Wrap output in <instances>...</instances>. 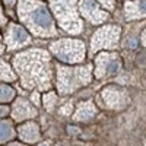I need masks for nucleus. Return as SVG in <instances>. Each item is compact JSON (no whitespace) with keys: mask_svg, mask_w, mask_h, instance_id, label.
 <instances>
[{"mask_svg":"<svg viewBox=\"0 0 146 146\" xmlns=\"http://www.w3.org/2000/svg\"><path fill=\"white\" fill-rule=\"evenodd\" d=\"M15 135H16V130L13 126V121L6 120V118H0V145L9 143L15 137Z\"/></svg>","mask_w":146,"mask_h":146,"instance_id":"obj_15","label":"nucleus"},{"mask_svg":"<svg viewBox=\"0 0 146 146\" xmlns=\"http://www.w3.org/2000/svg\"><path fill=\"white\" fill-rule=\"evenodd\" d=\"M32 41L31 34L21 23L10 22L3 34V44L6 51H21Z\"/></svg>","mask_w":146,"mask_h":146,"instance_id":"obj_8","label":"nucleus"},{"mask_svg":"<svg viewBox=\"0 0 146 146\" xmlns=\"http://www.w3.org/2000/svg\"><path fill=\"white\" fill-rule=\"evenodd\" d=\"M78 10H79L80 18H83L92 25H101V23L107 22L110 18L108 12L104 10L95 0H79Z\"/></svg>","mask_w":146,"mask_h":146,"instance_id":"obj_10","label":"nucleus"},{"mask_svg":"<svg viewBox=\"0 0 146 146\" xmlns=\"http://www.w3.org/2000/svg\"><path fill=\"white\" fill-rule=\"evenodd\" d=\"M10 114V107L7 104H0V118H6Z\"/></svg>","mask_w":146,"mask_h":146,"instance_id":"obj_22","label":"nucleus"},{"mask_svg":"<svg viewBox=\"0 0 146 146\" xmlns=\"http://www.w3.org/2000/svg\"><path fill=\"white\" fill-rule=\"evenodd\" d=\"M48 10L54 22L64 32L72 35L83 32V21L78 10V0H48Z\"/></svg>","mask_w":146,"mask_h":146,"instance_id":"obj_4","label":"nucleus"},{"mask_svg":"<svg viewBox=\"0 0 146 146\" xmlns=\"http://www.w3.org/2000/svg\"><path fill=\"white\" fill-rule=\"evenodd\" d=\"M5 51H6V50H5V44H3V35L0 34V56H2Z\"/></svg>","mask_w":146,"mask_h":146,"instance_id":"obj_26","label":"nucleus"},{"mask_svg":"<svg viewBox=\"0 0 146 146\" xmlns=\"http://www.w3.org/2000/svg\"><path fill=\"white\" fill-rule=\"evenodd\" d=\"M72 113H73V102H66L60 108V114H63V115H70Z\"/></svg>","mask_w":146,"mask_h":146,"instance_id":"obj_20","label":"nucleus"},{"mask_svg":"<svg viewBox=\"0 0 146 146\" xmlns=\"http://www.w3.org/2000/svg\"><path fill=\"white\" fill-rule=\"evenodd\" d=\"M9 115H12L13 123H23L28 120H34L38 115V110L29 100L22 98V96H15V100L12 101Z\"/></svg>","mask_w":146,"mask_h":146,"instance_id":"obj_11","label":"nucleus"},{"mask_svg":"<svg viewBox=\"0 0 146 146\" xmlns=\"http://www.w3.org/2000/svg\"><path fill=\"white\" fill-rule=\"evenodd\" d=\"M16 13L21 25L32 35L40 38L57 36L56 22L42 0H18Z\"/></svg>","mask_w":146,"mask_h":146,"instance_id":"obj_2","label":"nucleus"},{"mask_svg":"<svg viewBox=\"0 0 146 146\" xmlns=\"http://www.w3.org/2000/svg\"><path fill=\"white\" fill-rule=\"evenodd\" d=\"M2 2H3V6L7 10H13L16 7V2H18V0H2Z\"/></svg>","mask_w":146,"mask_h":146,"instance_id":"obj_23","label":"nucleus"},{"mask_svg":"<svg viewBox=\"0 0 146 146\" xmlns=\"http://www.w3.org/2000/svg\"><path fill=\"white\" fill-rule=\"evenodd\" d=\"M38 146H50V143H48V142H44V143H41V145H38Z\"/></svg>","mask_w":146,"mask_h":146,"instance_id":"obj_27","label":"nucleus"},{"mask_svg":"<svg viewBox=\"0 0 146 146\" xmlns=\"http://www.w3.org/2000/svg\"><path fill=\"white\" fill-rule=\"evenodd\" d=\"M16 135L23 143L34 145L41 139V130L34 120H28L19 124V127L16 129Z\"/></svg>","mask_w":146,"mask_h":146,"instance_id":"obj_12","label":"nucleus"},{"mask_svg":"<svg viewBox=\"0 0 146 146\" xmlns=\"http://www.w3.org/2000/svg\"><path fill=\"white\" fill-rule=\"evenodd\" d=\"M35 107H38L40 102H41V94L38 91H32V95H31V100H29Z\"/></svg>","mask_w":146,"mask_h":146,"instance_id":"obj_21","label":"nucleus"},{"mask_svg":"<svg viewBox=\"0 0 146 146\" xmlns=\"http://www.w3.org/2000/svg\"><path fill=\"white\" fill-rule=\"evenodd\" d=\"M0 146H3V145H0Z\"/></svg>","mask_w":146,"mask_h":146,"instance_id":"obj_28","label":"nucleus"},{"mask_svg":"<svg viewBox=\"0 0 146 146\" xmlns=\"http://www.w3.org/2000/svg\"><path fill=\"white\" fill-rule=\"evenodd\" d=\"M41 100H42V105H44V108L47 110L48 113H51L53 110L56 108V105H57V101H58V94L56 92V91H45L44 92V95L41 96Z\"/></svg>","mask_w":146,"mask_h":146,"instance_id":"obj_17","label":"nucleus"},{"mask_svg":"<svg viewBox=\"0 0 146 146\" xmlns=\"http://www.w3.org/2000/svg\"><path fill=\"white\" fill-rule=\"evenodd\" d=\"M48 53L58 63L63 64H82L88 57V48L85 41L79 38H58L50 42Z\"/></svg>","mask_w":146,"mask_h":146,"instance_id":"obj_5","label":"nucleus"},{"mask_svg":"<svg viewBox=\"0 0 146 146\" xmlns=\"http://www.w3.org/2000/svg\"><path fill=\"white\" fill-rule=\"evenodd\" d=\"M96 114H98V108L94 104L92 100L88 101H82L76 105L75 113H72L73 121L76 123H85V121H91Z\"/></svg>","mask_w":146,"mask_h":146,"instance_id":"obj_13","label":"nucleus"},{"mask_svg":"<svg viewBox=\"0 0 146 146\" xmlns=\"http://www.w3.org/2000/svg\"><path fill=\"white\" fill-rule=\"evenodd\" d=\"M56 92L58 95H70L85 88L92 82V63L86 64H54Z\"/></svg>","mask_w":146,"mask_h":146,"instance_id":"obj_3","label":"nucleus"},{"mask_svg":"<svg viewBox=\"0 0 146 146\" xmlns=\"http://www.w3.org/2000/svg\"><path fill=\"white\" fill-rule=\"evenodd\" d=\"M121 66H123V60L121 56L115 51H100L94 56V63H92V76L95 79H107L117 76Z\"/></svg>","mask_w":146,"mask_h":146,"instance_id":"obj_7","label":"nucleus"},{"mask_svg":"<svg viewBox=\"0 0 146 146\" xmlns=\"http://www.w3.org/2000/svg\"><path fill=\"white\" fill-rule=\"evenodd\" d=\"M6 22H7V19H6V16H5V13H3V7H2V5H0V27H3Z\"/></svg>","mask_w":146,"mask_h":146,"instance_id":"obj_24","label":"nucleus"},{"mask_svg":"<svg viewBox=\"0 0 146 146\" xmlns=\"http://www.w3.org/2000/svg\"><path fill=\"white\" fill-rule=\"evenodd\" d=\"M16 91L7 83L0 82V104H9L15 100Z\"/></svg>","mask_w":146,"mask_h":146,"instance_id":"obj_18","label":"nucleus"},{"mask_svg":"<svg viewBox=\"0 0 146 146\" xmlns=\"http://www.w3.org/2000/svg\"><path fill=\"white\" fill-rule=\"evenodd\" d=\"M95 2L107 12H113L115 9V0H95Z\"/></svg>","mask_w":146,"mask_h":146,"instance_id":"obj_19","label":"nucleus"},{"mask_svg":"<svg viewBox=\"0 0 146 146\" xmlns=\"http://www.w3.org/2000/svg\"><path fill=\"white\" fill-rule=\"evenodd\" d=\"M7 146H27V143H22V142H15V140H10L7 143Z\"/></svg>","mask_w":146,"mask_h":146,"instance_id":"obj_25","label":"nucleus"},{"mask_svg":"<svg viewBox=\"0 0 146 146\" xmlns=\"http://www.w3.org/2000/svg\"><path fill=\"white\" fill-rule=\"evenodd\" d=\"M18 79L16 73L12 67V64L6 60L0 58V82L2 83H13Z\"/></svg>","mask_w":146,"mask_h":146,"instance_id":"obj_16","label":"nucleus"},{"mask_svg":"<svg viewBox=\"0 0 146 146\" xmlns=\"http://www.w3.org/2000/svg\"><path fill=\"white\" fill-rule=\"evenodd\" d=\"M12 67L23 89L38 92L51 89L54 80V64L51 54L47 50H22L12 58Z\"/></svg>","mask_w":146,"mask_h":146,"instance_id":"obj_1","label":"nucleus"},{"mask_svg":"<svg viewBox=\"0 0 146 146\" xmlns=\"http://www.w3.org/2000/svg\"><path fill=\"white\" fill-rule=\"evenodd\" d=\"M121 41V27L118 25H104L96 29L91 36L88 56H95L100 51H114L120 47Z\"/></svg>","mask_w":146,"mask_h":146,"instance_id":"obj_6","label":"nucleus"},{"mask_svg":"<svg viewBox=\"0 0 146 146\" xmlns=\"http://www.w3.org/2000/svg\"><path fill=\"white\" fill-rule=\"evenodd\" d=\"M145 0H127L124 3V19L129 22L145 19Z\"/></svg>","mask_w":146,"mask_h":146,"instance_id":"obj_14","label":"nucleus"},{"mask_svg":"<svg viewBox=\"0 0 146 146\" xmlns=\"http://www.w3.org/2000/svg\"><path fill=\"white\" fill-rule=\"evenodd\" d=\"M100 96H101L104 105L110 110H124L130 102L129 92L124 88L117 86V85H108V86H105L101 91Z\"/></svg>","mask_w":146,"mask_h":146,"instance_id":"obj_9","label":"nucleus"}]
</instances>
